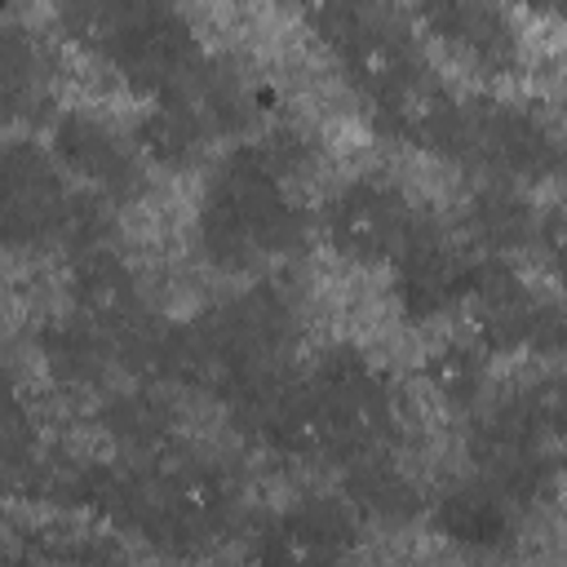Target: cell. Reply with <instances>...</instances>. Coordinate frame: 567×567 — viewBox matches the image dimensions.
I'll return each instance as SVG.
<instances>
[{
    "label": "cell",
    "instance_id": "cell-1",
    "mask_svg": "<svg viewBox=\"0 0 567 567\" xmlns=\"http://www.w3.org/2000/svg\"><path fill=\"white\" fill-rule=\"evenodd\" d=\"M115 71L120 80L133 89V93H146V97H164V93H177L186 84V75L199 66V53H195V35L190 27L164 4V0H151L124 31V44L115 49Z\"/></svg>",
    "mask_w": 567,
    "mask_h": 567
},
{
    "label": "cell",
    "instance_id": "cell-2",
    "mask_svg": "<svg viewBox=\"0 0 567 567\" xmlns=\"http://www.w3.org/2000/svg\"><path fill=\"white\" fill-rule=\"evenodd\" d=\"M372 120H377V133L390 142L434 151V155H456L465 106L447 93L439 75H430L425 66H412L390 93L372 102Z\"/></svg>",
    "mask_w": 567,
    "mask_h": 567
},
{
    "label": "cell",
    "instance_id": "cell-3",
    "mask_svg": "<svg viewBox=\"0 0 567 567\" xmlns=\"http://www.w3.org/2000/svg\"><path fill=\"white\" fill-rule=\"evenodd\" d=\"M461 151L483 155L492 168L532 177V182L558 173V159H563V146L554 142L549 124L536 111H523L509 102H478V111H465Z\"/></svg>",
    "mask_w": 567,
    "mask_h": 567
},
{
    "label": "cell",
    "instance_id": "cell-4",
    "mask_svg": "<svg viewBox=\"0 0 567 567\" xmlns=\"http://www.w3.org/2000/svg\"><path fill=\"white\" fill-rule=\"evenodd\" d=\"M323 235H328V248L341 261L381 266V261H390L399 252V244L408 235V213H403L394 190L359 177V182H346L328 199Z\"/></svg>",
    "mask_w": 567,
    "mask_h": 567
},
{
    "label": "cell",
    "instance_id": "cell-5",
    "mask_svg": "<svg viewBox=\"0 0 567 567\" xmlns=\"http://www.w3.org/2000/svg\"><path fill=\"white\" fill-rule=\"evenodd\" d=\"M315 390L328 399L350 456L372 452L390 434V425H394L390 394L359 350H332L315 372Z\"/></svg>",
    "mask_w": 567,
    "mask_h": 567
},
{
    "label": "cell",
    "instance_id": "cell-6",
    "mask_svg": "<svg viewBox=\"0 0 567 567\" xmlns=\"http://www.w3.org/2000/svg\"><path fill=\"white\" fill-rule=\"evenodd\" d=\"M62 164L53 159V151H35L13 142L4 151V239L9 244H31L44 235H58V217L66 204V186H62Z\"/></svg>",
    "mask_w": 567,
    "mask_h": 567
},
{
    "label": "cell",
    "instance_id": "cell-7",
    "mask_svg": "<svg viewBox=\"0 0 567 567\" xmlns=\"http://www.w3.org/2000/svg\"><path fill=\"white\" fill-rule=\"evenodd\" d=\"M394 297L408 319H434L465 297V261L434 235L408 221V235L394 252Z\"/></svg>",
    "mask_w": 567,
    "mask_h": 567
},
{
    "label": "cell",
    "instance_id": "cell-8",
    "mask_svg": "<svg viewBox=\"0 0 567 567\" xmlns=\"http://www.w3.org/2000/svg\"><path fill=\"white\" fill-rule=\"evenodd\" d=\"M71 306H75L80 319L97 323L111 337L142 319L137 315L142 310L137 279L111 244H93V248L75 252V261H71Z\"/></svg>",
    "mask_w": 567,
    "mask_h": 567
},
{
    "label": "cell",
    "instance_id": "cell-9",
    "mask_svg": "<svg viewBox=\"0 0 567 567\" xmlns=\"http://www.w3.org/2000/svg\"><path fill=\"white\" fill-rule=\"evenodd\" d=\"M151 483L159 487V496L168 501V509L195 532V527H208V523H221L235 492H230V478L213 465V461H199L190 452H182L177 443H168L164 452L151 456Z\"/></svg>",
    "mask_w": 567,
    "mask_h": 567
},
{
    "label": "cell",
    "instance_id": "cell-10",
    "mask_svg": "<svg viewBox=\"0 0 567 567\" xmlns=\"http://www.w3.org/2000/svg\"><path fill=\"white\" fill-rule=\"evenodd\" d=\"M337 62H341L346 80L363 97H372V102L381 93H390L412 66H421L416 53H412V35L399 31V27H390V22H377V18L354 22L337 40Z\"/></svg>",
    "mask_w": 567,
    "mask_h": 567
},
{
    "label": "cell",
    "instance_id": "cell-11",
    "mask_svg": "<svg viewBox=\"0 0 567 567\" xmlns=\"http://www.w3.org/2000/svg\"><path fill=\"white\" fill-rule=\"evenodd\" d=\"M49 151H53V159H58L66 173L84 177L89 186L124 190V186L133 182L128 155H124V146L115 142V133L102 128L97 120L80 115V111H66V115L53 120V128H49Z\"/></svg>",
    "mask_w": 567,
    "mask_h": 567
},
{
    "label": "cell",
    "instance_id": "cell-12",
    "mask_svg": "<svg viewBox=\"0 0 567 567\" xmlns=\"http://www.w3.org/2000/svg\"><path fill=\"white\" fill-rule=\"evenodd\" d=\"M204 133H208V124L195 115V106L182 93H164V97H151V106L137 115L133 151L155 168L182 173L199 159Z\"/></svg>",
    "mask_w": 567,
    "mask_h": 567
},
{
    "label": "cell",
    "instance_id": "cell-13",
    "mask_svg": "<svg viewBox=\"0 0 567 567\" xmlns=\"http://www.w3.org/2000/svg\"><path fill=\"white\" fill-rule=\"evenodd\" d=\"M111 359H115V337L102 332L97 323L80 319V315L75 319H53L40 332V363L58 385L84 390L106 372Z\"/></svg>",
    "mask_w": 567,
    "mask_h": 567
},
{
    "label": "cell",
    "instance_id": "cell-14",
    "mask_svg": "<svg viewBox=\"0 0 567 567\" xmlns=\"http://www.w3.org/2000/svg\"><path fill=\"white\" fill-rule=\"evenodd\" d=\"M266 430L275 439V447H284L288 456H301V461H323V456H350L346 452V434L328 408V399L310 385L301 394H288L279 399L270 412H266Z\"/></svg>",
    "mask_w": 567,
    "mask_h": 567
},
{
    "label": "cell",
    "instance_id": "cell-15",
    "mask_svg": "<svg viewBox=\"0 0 567 567\" xmlns=\"http://www.w3.org/2000/svg\"><path fill=\"white\" fill-rule=\"evenodd\" d=\"M337 554H346V518L332 505L292 509L261 532V558L319 563V558H337Z\"/></svg>",
    "mask_w": 567,
    "mask_h": 567
},
{
    "label": "cell",
    "instance_id": "cell-16",
    "mask_svg": "<svg viewBox=\"0 0 567 567\" xmlns=\"http://www.w3.org/2000/svg\"><path fill=\"white\" fill-rule=\"evenodd\" d=\"M421 381L434 394V403L465 412L478 403L483 385H487V350L474 337H456V341H439L425 359H421Z\"/></svg>",
    "mask_w": 567,
    "mask_h": 567
},
{
    "label": "cell",
    "instance_id": "cell-17",
    "mask_svg": "<svg viewBox=\"0 0 567 567\" xmlns=\"http://www.w3.org/2000/svg\"><path fill=\"white\" fill-rule=\"evenodd\" d=\"M434 523L443 536L474 545V549H487V545H501L509 536V501L492 483H470V487H456L439 501Z\"/></svg>",
    "mask_w": 567,
    "mask_h": 567
},
{
    "label": "cell",
    "instance_id": "cell-18",
    "mask_svg": "<svg viewBox=\"0 0 567 567\" xmlns=\"http://www.w3.org/2000/svg\"><path fill=\"white\" fill-rule=\"evenodd\" d=\"M447 49L461 53L465 62H474L483 75H509L518 66V35H514V22L505 18V9L496 0L470 4L461 27L452 31Z\"/></svg>",
    "mask_w": 567,
    "mask_h": 567
},
{
    "label": "cell",
    "instance_id": "cell-19",
    "mask_svg": "<svg viewBox=\"0 0 567 567\" xmlns=\"http://www.w3.org/2000/svg\"><path fill=\"white\" fill-rule=\"evenodd\" d=\"M199 248L221 270H248L257 257H266L261 235L252 230V221L226 195H217L213 186H208L204 208H199Z\"/></svg>",
    "mask_w": 567,
    "mask_h": 567
},
{
    "label": "cell",
    "instance_id": "cell-20",
    "mask_svg": "<svg viewBox=\"0 0 567 567\" xmlns=\"http://www.w3.org/2000/svg\"><path fill=\"white\" fill-rule=\"evenodd\" d=\"M102 425H106V434H111L124 452H133V456H142V461H151L155 452H164V447L173 443V439H168V412H164V403L151 394V385L111 399V403L102 408Z\"/></svg>",
    "mask_w": 567,
    "mask_h": 567
},
{
    "label": "cell",
    "instance_id": "cell-21",
    "mask_svg": "<svg viewBox=\"0 0 567 567\" xmlns=\"http://www.w3.org/2000/svg\"><path fill=\"white\" fill-rule=\"evenodd\" d=\"M346 496L372 518H403L416 509V492L408 487V478L390 461H372L368 452L354 456L350 478H346Z\"/></svg>",
    "mask_w": 567,
    "mask_h": 567
},
{
    "label": "cell",
    "instance_id": "cell-22",
    "mask_svg": "<svg viewBox=\"0 0 567 567\" xmlns=\"http://www.w3.org/2000/svg\"><path fill=\"white\" fill-rule=\"evenodd\" d=\"M470 230L478 235L483 248L505 252V248H518L523 239L536 235V217H532V208H527L514 190L487 186V190L470 204Z\"/></svg>",
    "mask_w": 567,
    "mask_h": 567
},
{
    "label": "cell",
    "instance_id": "cell-23",
    "mask_svg": "<svg viewBox=\"0 0 567 567\" xmlns=\"http://www.w3.org/2000/svg\"><path fill=\"white\" fill-rule=\"evenodd\" d=\"M58 31L93 58H115V49L124 44L128 18L111 4V0H58Z\"/></svg>",
    "mask_w": 567,
    "mask_h": 567
},
{
    "label": "cell",
    "instance_id": "cell-24",
    "mask_svg": "<svg viewBox=\"0 0 567 567\" xmlns=\"http://www.w3.org/2000/svg\"><path fill=\"white\" fill-rule=\"evenodd\" d=\"M527 430L554 447H567V377H540L518 394Z\"/></svg>",
    "mask_w": 567,
    "mask_h": 567
},
{
    "label": "cell",
    "instance_id": "cell-25",
    "mask_svg": "<svg viewBox=\"0 0 567 567\" xmlns=\"http://www.w3.org/2000/svg\"><path fill=\"white\" fill-rule=\"evenodd\" d=\"M292 4L297 18L328 44H337L354 22H363V0H292Z\"/></svg>",
    "mask_w": 567,
    "mask_h": 567
},
{
    "label": "cell",
    "instance_id": "cell-26",
    "mask_svg": "<svg viewBox=\"0 0 567 567\" xmlns=\"http://www.w3.org/2000/svg\"><path fill=\"white\" fill-rule=\"evenodd\" d=\"M527 350H536V354H567V306H558V301H536V310H532V332H527Z\"/></svg>",
    "mask_w": 567,
    "mask_h": 567
},
{
    "label": "cell",
    "instance_id": "cell-27",
    "mask_svg": "<svg viewBox=\"0 0 567 567\" xmlns=\"http://www.w3.org/2000/svg\"><path fill=\"white\" fill-rule=\"evenodd\" d=\"M549 261V270L558 275V284L567 288V204H554L536 217V235H532Z\"/></svg>",
    "mask_w": 567,
    "mask_h": 567
},
{
    "label": "cell",
    "instance_id": "cell-28",
    "mask_svg": "<svg viewBox=\"0 0 567 567\" xmlns=\"http://www.w3.org/2000/svg\"><path fill=\"white\" fill-rule=\"evenodd\" d=\"M509 4H518L527 13H558V0H509Z\"/></svg>",
    "mask_w": 567,
    "mask_h": 567
},
{
    "label": "cell",
    "instance_id": "cell-29",
    "mask_svg": "<svg viewBox=\"0 0 567 567\" xmlns=\"http://www.w3.org/2000/svg\"><path fill=\"white\" fill-rule=\"evenodd\" d=\"M558 173L567 177V146H563V159H558Z\"/></svg>",
    "mask_w": 567,
    "mask_h": 567
},
{
    "label": "cell",
    "instance_id": "cell-30",
    "mask_svg": "<svg viewBox=\"0 0 567 567\" xmlns=\"http://www.w3.org/2000/svg\"><path fill=\"white\" fill-rule=\"evenodd\" d=\"M558 13H563V18H567V0H558Z\"/></svg>",
    "mask_w": 567,
    "mask_h": 567
}]
</instances>
